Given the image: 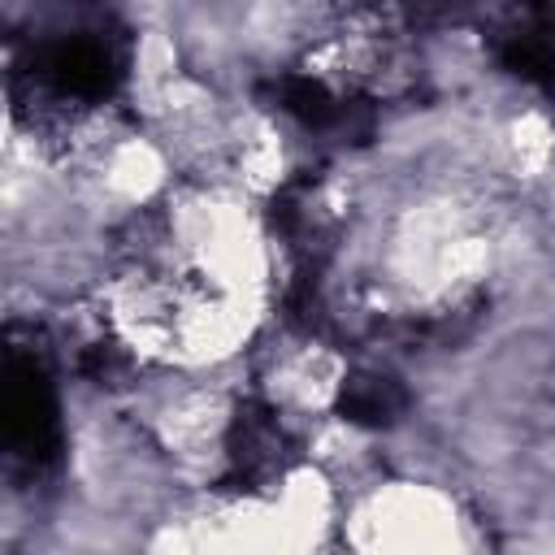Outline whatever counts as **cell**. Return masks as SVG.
<instances>
[{
	"instance_id": "6da1fadb",
	"label": "cell",
	"mask_w": 555,
	"mask_h": 555,
	"mask_svg": "<svg viewBox=\"0 0 555 555\" xmlns=\"http://www.w3.org/2000/svg\"><path fill=\"white\" fill-rule=\"evenodd\" d=\"M4 425L17 455L30 464H48L61 447V421H56V395L48 373L35 360H9V386H4Z\"/></svg>"
},
{
	"instance_id": "7a4b0ae2",
	"label": "cell",
	"mask_w": 555,
	"mask_h": 555,
	"mask_svg": "<svg viewBox=\"0 0 555 555\" xmlns=\"http://www.w3.org/2000/svg\"><path fill=\"white\" fill-rule=\"evenodd\" d=\"M403 390L395 377H382V373H369V377H351L343 386V412L360 425H386L403 412Z\"/></svg>"
}]
</instances>
